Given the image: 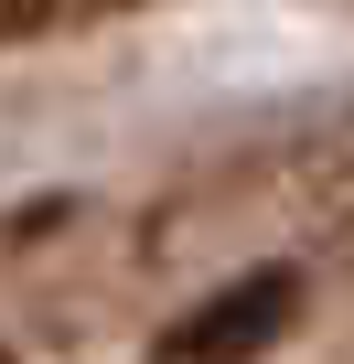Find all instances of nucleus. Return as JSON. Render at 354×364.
I'll return each instance as SVG.
<instances>
[{"label": "nucleus", "mask_w": 354, "mask_h": 364, "mask_svg": "<svg viewBox=\"0 0 354 364\" xmlns=\"http://www.w3.org/2000/svg\"><path fill=\"white\" fill-rule=\"evenodd\" d=\"M290 321H301V279L290 268H247V279H226L215 300H194L172 321L150 343V364H258V353L290 343Z\"/></svg>", "instance_id": "f257e3e1"}]
</instances>
